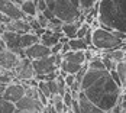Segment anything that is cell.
Here are the masks:
<instances>
[{
  "instance_id": "16",
  "label": "cell",
  "mask_w": 126,
  "mask_h": 113,
  "mask_svg": "<svg viewBox=\"0 0 126 113\" xmlns=\"http://www.w3.org/2000/svg\"><path fill=\"white\" fill-rule=\"evenodd\" d=\"M81 23H83V20L64 23L63 25V35L67 36L68 39H74V38H77V31H78V28H80Z\"/></svg>"
},
{
  "instance_id": "23",
  "label": "cell",
  "mask_w": 126,
  "mask_h": 113,
  "mask_svg": "<svg viewBox=\"0 0 126 113\" xmlns=\"http://www.w3.org/2000/svg\"><path fill=\"white\" fill-rule=\"evenodd\" d=\"M91 29H93V28H91V25H88V23H86V22H83V23L80 25V28H78V31H77V38L83 39V38L86 36V35H87Z\"/></svg>"
},
{
  "instance_id": "18",
  "label": "cell",
  "mask_w": 126,
  "mask_h": 113,
  "mask_svg": "<svg viewBox=\"0 0 126 113\" xmlns=\"http://www.w3.org/2000/svg\"><path fill=\"white\" fill-rule=\"evenodd\" d=\"M83 65L80 64H74V63H68L63 58V63H61V67H60V71L61 73H65V74H74L76 75L80 70H81Z\"/></svg>"
},
{
  "instance_id": "29",
  "label": "cell",
  "mask_w": 126,
  "mask_h": 113,
  "mask_svg": "<svg viewBox=\"0 0 126 113\" xmlns=\"http://www.w3.org/2000/svg\"><path fill=\"white\" fill-rule=\"evenodd\" d=\"M117 104H120V107L123 110H126V91H122V94H120V97L117 100Z\"/></svg>"
},
{
  "instance_id": "35",
  "label": "cell",
  "mask_w": 126,
  "mask_h": 113,
  "mask_svg": "<svg viewBox=\"0 0 126 113\" xmlns=\"http://www.w3.org/2000/svg\"><path fill=\"white\" fill-rule=\"evenodd\" d=\"M15 113H39V112H33V110H20V109H16Z\"/></svg>"
},
{
  "instance_id": "36",
  "label": "cell",
  "mask_w": 126,
  "mask_h": 113,
  "mask_svg": "<svg viewBox=\"0 0 126 113\" xmlns=\"http://www.w3.org/2000/svg\"><path fill=\"white\" fill-rule=\"evenodd\" d=\"M4 90H6V84L0 83V99H1V96H3V93H4Z\"/></svg>"
},
{
  "instance_id": "26",
  "label": "cell",
  "mask_w": 126,
  "mask_h": 113,
  "mask_svg": "<svg viewBox=\"0 0 126 113\" xmlns=\"http://www.w3.org/2000/svg\"><path fill=\"white\" fill-rule=\"evenodd\" d=\"M25 96L38 99V87H25Z\"/></svg>"
},
{
  "instance_id": "38",
  "label": "cell",
  "mask_w": 126,
  "mask_h": 113,
  "mask_svg": "<svg viewBox=\"0 0 126 113\" xmlns=\"http://www.w3.org/2000/svg\"><path fill=\"white\" fill-rule=\"evenodd\" d=\"M123 61H126V51H125V58H123Z\"/></svg>"
},
{
  "instance_id": "1",
  "label": "cell",
  "mask_w": 126,
  "mask_h": 113,
  "mask_svg": "<svg viewBox=\"0 0 126 113\" xmlns=\"http://www.w3.org/2000/svg\"><path fill=\"white\" fill-rule=\"evenodd\" d=\"M81 91L97 107L107 112L117 104L123 88L114 83L107 70L88 68L81 81Z\"/></svg>"
},
{
  "instance_id": "34",
  "label": "cell",
  "mask_w": 126,
  "mask_h": 113,
  "mask_svg": "<svg viewBox=\"0 0 126 113\" xmlns=\"http://www.w3.org/2000/svg\"><path fill=\"white\" fill-rule=\"evenodd\" d=\"M68 51H71V49H70V45H68V42H67V44H64V45H63V49H61V55L67 54Z\"/></svg>"
},
{
  "instance_id": "33",
  "label": "cell",
  "mask_w": 126,
  "mask_h": 113,
  "mask_svg": "<svg viewBox=\"0 0 126 113\" xmlns=\"http://www.w3.org/2000/svg\"><path fill=\"white\" fill-rule=\"evenodd\" d=\"M122 112H123V109L120 107V104H116V106H114L113 109H110V110H107L106 113H122Z\"/></svg>"
},
{
  "instance_id": "21",
  "label": "cell",
  "mask_w": 126,
  "mask_h": 113,
  "mask_svg": "<svg viewBox=\"0 0 126 113\" xmlns=\"http://www.w3.org/2000/svg\"><path fill=\"white\" fill-rule=\"evenodd\" d=\"M15 110H16L15 103L0 99V113H15Z\"/></svg>"
},
{
  "instance_id": "7",
  "label": "cell",
  "mask_w": 126,
  "mask_h": 113,
  "mask_svg": "<svg viewBox=\"0 0 126 113\" xmlns=\"http://www.w3.org/2000/svg\"><path fill=\"white\" fill-rule=\"evenodd\" d=\"M0 13L7 16L10 20H19V19H28L26 15L19 6H16L12 0H0Z\"/></svg>"
},
{
  "instance_id": "27",
  "label": "cell",
  "mask_w": 126,
  "mask_h": 113,
  "mask_svg": "<svg viewBox=\"0 0 126 113\" xmlns=\"http://www.w3.org/2000/svg\"><path fill=\"white\" fill-rule=\"evenodd\" d=\"M48 87H49L51 94H58V87H57V81L55 80H48Z\"/></svg>"
},
{
  "instance_id": "25",
  "label": "cell",
  "mask_w": 126,
  "mask_h": 113,
  "mask_svg": "<svg viewBox=\"0 0 126 113\" xmlns=\"http://www.w3.org/2000/svg\"><path fill=\"white\" fill-rule=\"evenodd\" d=\"M73 100H74V97H73V94L70 93V90H67L65 91V94L63 96V101H64V104L70 109L71 107V103H73Z\"/></svg>"
},
{
  "instance_id": "9",
  "label": "cell",
  "mask_w": 126,
  "mask_h": 113,
  "mask_svg": "<svg viewBox=\"0 0 126 113\" xmlns=\"http://www.w3.org/2000/svg\"><path fill=\"white\" fill-rule=\"evenodd\" d=\"M19 61H20V57L17 54L6 49V48L0 51V68H1V71H12Z\"/></svg>"
},
{
  "instance_id": "8",
  "label": "cell",
  "mask_w": 126,
  "mask_h": 113,
  "mask_svg": "<svg viewBox=\"0 0 126 113\" xmlns=\"http://www.w3.org/2000/svg\"><path fill=\"white\" fill-rule=\"evenodd\" d=\"M23 96H25V87L22 86V83L20 81H13V83L6 86V90H4L1 99L12 101V103H17Z\"/></svg>"
},
{
  "instance_id": "14",
  "label": "cell",
  "mask_w": 126,
  "mask_h": 113,
  "mask_svg": "<svg viewBox=\"0 0 126 113\" xmlns=\"http://www.w3.org/2000/svg\"><path fill=\"white\" fill-rule=\"evenodd\" d=\"M61 36H64L63 33H55V32H52L49 29H45V32L39 36V42H41L42 45L48 47V48H52L55 44L60 42V38Z\"/></svg>"
},
{
  "instance_id": "6",
  "label": "cell",
  "mask_w": 126,
  "mask_h": 113,
  "mask_svg": "<svg viewBox=\"0 0 126 113\" xmlns=\"http://www.w3.org/2000/svg\"><path fill=\"white\" fill-rule=\"evenodd\" d=\"M15 73V77L17 81H25V80H31L35 78V71L32 67V61L29 58H20V61L17 63V65L12 70Z\"/></svg>"
},
{
  "instance_id": "2",
  "label": "cell",
  "mask_w": 126,
  "mask_h": 113,
  "mask_svg": "<svg viewBox=\"0 0 126 113\" xmlns=\"http://www.w3.org/2000/svg\"><path fill=\"white\" fill-rule=\"evenodd\" d=\"M99 26L126 33V0H99Z\"/></svg>"
},
{
  "instance_id": "4",
  "label": "cell",
  "mask_w": 126,
  "mask_h": 113,
  "mask_svg": "<svg viewBox=\"0 0 126 113\" xmlns=\"http://www.w3.org/2000/svg\"><path fill=\"white\" fill-rule=\"evenodd\" d=\"M126 41H122L117 36H114L113 31L104 29V28H94L91 33V47L99 51H110L116 48H122V45Z\"/></svg>"
},
{
  "instance_id": "22",
  "label": "cell",
  "mask_w": 126,
  "mask_h": 113,
  "mask_svg": "<svg viewBox=\"0 0 126 113\" xmlns=\"http://www.w3.org/2000/svg\"><path fill=\"white\" fill-rule=\"evenodd\" d=\"M99 0H78V4H80V10H81V15L84 16L86 13L97 3Z\"/></svg>"
},
{
  "instance_id": "11",
  "label": "cell",
  "mask_w": 126,
  "mask_h": 113,
  "mask_svg": "<svg viewBox=\"0 0 126 113\" xmlns=\"http://www.w3.org/2000/svg\"><path fill=\"white\" fill-rule=\"evenodd\" d=\"M48 55H52V54H51V48L42 45L41 42H38V44H35V45H32V47H29V48L25 49V57L29 58L31 61H33V60H41V58L48 57Z\"/></svg>"
},
{
  "instance_id": "28",
  "label": "cell",
  "mask_w": 126,
  "mask_h": 113,
  "mask_svg": "<svg viewBox=\"0 0 126 113\" xmlns=\"http://www.w3.org/2000/svg\"><path fill=\"white\" fill-rule=\"evenodd\" d=\"M64 81H65V86H67V87H71V86L74 84V81H76V75L74 74H67L64 77Z\"/></svg>"
},
{
  "instance_id": "19",
  "label": "cell",
  "mask_w": 126,
  "mask_h": 113,
  "mask_svg": "<svg viewBox=\"0 0 126 113\" xmlns=\"http://www.w3.org/2000/svg\"><path fill=\"white\" fill-rule=\"evenodd\" d=\"M103 55L112 58L114 63H122L123 58H125V51L122 48H116V49H110V51H103Z\"/></svg>"
},
{
  "instance_id": "15",
  "label": "cell",
  "mask_w": 126,
  "mask_h": 113,
  "mask_svg": "<svg viewBox=\"0 0 126 113\" xmlns=\"http://www.w3.org/2000/svg\"><path fill=\"white\" fill-rule=\"evenodd\" d=\"M63 58L68 63H74V64H80V65H84L87 63L86 61V55H84V51H68L67 54H64Z\"/></svg>"
},
{
  "instance_id": "40",
  "label": "cell",
  "mask_w": 126,
  "mask_h": 113,
  "mask_svg": "<svg viewBox=\"0 0 126 113\" xmlns=\"http://www.w3.org/2000/svg\"><path fill=\"white\" fill-rule=\"evenodd\" d=\"M123 91H126V86H125V87H123Z\"/></svg>"
},
{
  "instance_id": "39",
  "label": "cell",
  "mask_w": 126,
  "mask_h": 113,
  "mask_svg": "<svg viewBox=\"0 0 126 113\" xmlns=\"http://www.w3.org/2000/svg\"><path fill=\"white\" fill-rule=\"evenodd\" d=\"M65 113H73V112H71V110H68V112H65Z\"/></svg>"
},
{
  "instance_id": "32",
  "label": "cell",
  "mask_w": 126,
  "mask_h": 113,
  "mask_svg": "<svg viewBox=\"0 0 126 113\" xmlns=\"http://www.w3.org/2000/svg\"><path fill=\"white\" fill-rule=\"evenodd\" d=\"M70 110H71L73 113H80V104H78V100H77V99H74V100H73Z\"/></svg>"
},
{
  "instance_id": "17",
  "label": "cell",
  "mask_w": 126,
  "mask_h": 113,
  "mask_svg": "<svg viewBox=\"0 0 126 113\" xmlns=\"http://www.w3.org/2000/svg\"><path fill=\"white\" fill-rule=\"evenodd\" d=\"M20 10L26 15V17L29 19V17H35L36 16V4H35V1L33 0H23L22 1V4H20ZM26 19V20H28Z\"/></svg>"
},
{
  "instance_id": "3",
  "label": "cell",
  "mask_w": 126,
  "mask_h": 113,
  "mask_svg": "<svg viewBox=\"0 0 126 113\" xmlns=\"http://www.w3.org/2000/svg\"><path fill=\"white\" fill-rule=\"evenodd\" d=\"M45 1H47V7L54 13V16L63 20L64 23L77 22V20L84 22V16L81 15L80 7L76 6L71 0H45Z\"/></svg>"
},
{
  "instance_id": "30",
  "label": "cell",
  "mask_w": 126,
  "mask_h": 113,
  "mask_svg": "<svg viewBox=\"0 0 126 113\" xmlns=\"http://www.w3.org/2000/svg\"><path fill=\"white\" fill-rule=\"evenodd\" d=\"M63 45L64 44H61V42H58V44H55L52 48H51V54L52 55H57V54H61V49H63Z\"/></svg>"
},
{
  "instance_id": "41",
  "label": "cell",
  "mask_w": 126,
  "mask_h": 113,
  "mask_svg": "<svg viewBox=\"0 0 126 113\" xmlns=\"http://www.w3.org/2000/svg\"><path fill=\"white\" fill-rule=\"evenodd\" d=\"M122 113H126V110H123V112H122Z\"/></svg>"
},
{
  "instance_id": "37",
  "label": "cell",
  "mask_w": 126,
  "mask_h": 113,
  "mask_svg": "<svg viewBox=\"0 0 126 113\" xmlns=\"http://www.w3.org/2000/svg\"><path fill=\"white\" fill-rule=\"evenodd\" d=\"M4 48H6V47H4V42H3V39H1V33H0V51H3Z\"/></svg>"
},
{
  "instance_id": "13",
  "label": "cell",
  "mask_w": 126,
  "mask_h": 113,
  "mask_svg": "<svg viewBox=\"0 0 126 113\" xmlns=\"http://www.w3.org/2000/svg\"><path fill=\"white\" fill-rule=\"evenodd\" d=\"M6 32H16V33H29L31 26L26 19H19V20H10L6 25Z\"/></svg>"
},
{
  "instance_id": "12",
  "label": "cell",
  "mask_w": 126,
  "mask_h": 113,
  "mask_svg": "<svg viewBox=\"0 0 126 113\" xmlns=\"http://www.w3.org/2000/svg\"><path fill=\"white\" fill-rule=\"evenodd\" d=\"M77 100H78V104H80V113H106L103 112L100 107H97L93 101L88 100L87 96L83 91H80Z\"/></svg>"
},
{
  "instance_id": "24",
  "label": "cell",
  "mask_w": 126,
  "mask_h": 113,
  "mask_svg": "<svg viewBox=\"0 0 126 113\" xmlns=\"http://www.w3.org/2000/svg\"><path fill=\"white\" fill-rule=\"evenodd\" d=\"M101 61L104 64V68L107 70V71H112L116 68V63H114L112 58H109V57H106V55H101Z\"/></svg>"
},
{
  "instance_id": "10",
  "label": "cell",
  "mask_w": 126,
  "mask_h": 113,
  "mask_svg": "<svg viewBox=\"0 0 126 113\" xmlns=\"http://www.w3.org/2000/svg\"><path fill=\"white\" fill-rule=\"evenodd\" d=\"M16 109H20V110H33V112H39L42 113L45 106L38 100V99H33V97H28V96H23L17 103H15Z\"/></svg>"
},
{
  "instance_id": "5",
  "label": "cell",
  "mask_w": 126,
  "mask_h": 113,
  "mask_svg": "<svg viewBox=\"0 0 126 113\" xmlns=\"http://www.w3.org/2000/svg\"><path fill=\"white\" fill-rule=\"evenodd\" d=\"M32 67H33L35 78L36 80H38L39 77L52 74L57 70H60V68L55 67V55H48V57H44L41 60H33L32 61Z\"/></svg>"
},
{
  "instance_id": "20",
  "label": "cell",
  "mask_w": 126,
  "mask_h": 113,
  "mask_svg": "<svg viewBox=\"0 0 126 113\" xmlns=\"http://www.w3.org/2000/svg\"><path fill=\"white\" fill-rule=\"evenodd\" d=\"M68 45H70V49L71 51H86V49H88V45L86 44V41H84V39H80V38L70 39V41H68Z\"/></svg>"
},
{
  "instance_id": "42",
  "label": "cell",
  "mask_w": 126,
  "mask_h": 113,
  "mask_svg": "<svg viewBox=\"0 0 126 113\" xmlns=\"http://www.w3.org/2000/svg\"><path fill=\"white\" fill-rule=\"evenodd\" d=\"M0 73H1V68H0Z\"/></svg>"
},
{
  "instance_id": "31",
  "label": "cell",
  "mask_w": 126,
  "mask_h": 113,
  "mask_svg": "<svg viewBox=\"0 0 126 113\" xmlns=\"http://www.w3.org/2000/svg\"><path fill=\"white\" fill-rule=\"evenodd\" d=\"M110 73V75H112V78H113V81L119 86V87H122V81H120V78H119V75H117V73H116V70H112V71H109Z\"/></svg>"
}]
</instances>
